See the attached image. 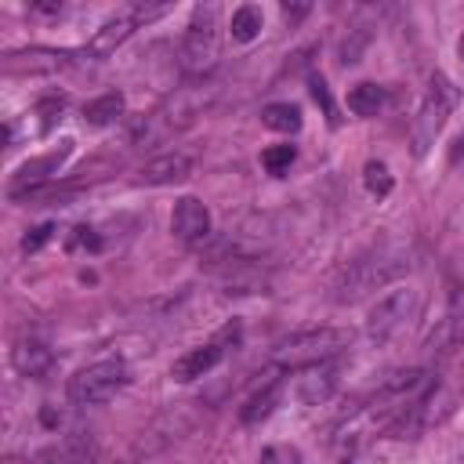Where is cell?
I'll list each match as a JSON object with an SVG mask.
<instances>
[{"instance_id":"cell-10","label":"cell","mask_w":464,"mask_h":464,"mask_svg":"<svg viewBox=\"0 0 464 464\" xmlns=\"http://www.w3.org/2000/svg\"><path fill=\"white\" fill-rule=\"evenodd\" d=\"M170 232L188 246L210 239V210H207V203L196 199V196H181L174 203V210H170Z\"/></svg>"},{"instance_id":"cell-6","label":"cell","mask_w":464,"mask_h":464,"mask_svg":"<svg viewBox=\"0 0 464 464\" xmlns=\"http://www.w3.org/2000/svg\"><path fill=\"white\" fill-rule=\"evenodd\" d=\"M127 381H130V370L123 359H98L69 377V399L76 406H102L116 399V392H123Z\"/></svg>"},{"instance_id":"cell-9","label":"cell","mask_w":464,"mask_h":464,"mask_svg":"<svg viewBox=\"0 0 464 464\" xmlns=\"http://www.w3.org/2000/svg\"><path fill=\"white\" fill-rule=\"evenodd\" d=\"M228 337L236 341L239 337V330L236 326H228V330H221L214 341H207V344H199V348H188L181 359H174V366H170V377L174 381H196V377H207L221 359H225V344H228Z\"/></svg>"},{"instance_id":"cell-25","label":"cell","mask_w":464,"mask_h":464,"mask_svg":"<svg viewBox=\"0 0 464 464\" xmlns=\"http://www.w3.org/2000/svg\"><path fill=\"white\" fill-rule=\"evenodd\" d=\"M308 14V4H283V18H290V22H297V18H304Z\"/></svg>"},{"instance_id":"cell-17","label":"cell","mask_w":464,"mask_h":464,"mask_svg":"<svg viewBox=\"0 0 464 464\" xmlns=\"http://www.w3.org/2000/svg\"><path fill=\"white\" fill-rule=\"evenodd\" d=\"M261 123H265L268 130H279V134H297L304 120H301V109H297V105H290V102H272V105L261 109Z\"/></svg>"},{"instance_id":"cell-22","label":"cell","mask_w":464,"mask_h":464,"mask_svg":"<svg viewBox=\"0 0 464 464\" xmlns=\"http://www.w3.org/2000/svg\"><path fill=\"white\" fill-rule=\"evenodd\" d=\"M257 464H301V453H297V446H283L279 442V446H265Z\"/></svg>"},{"instance_id":"cell-13","label":"cell","mask_w":464,"mask_h":464,"mask_svg":"<svg viewBox=\"0 0 464 464\" xmlns=\"http://www.w3.org/2000/svg\"><path fill=\"white\" fill-rule=\"evenodd\" d=\"M279 399H283V381L276 377V381L261 384V388L246 399V406L239 410V420H243V424H261V420H268V417L276 413Z\"/></svg>"},{"instance_id":"cell-26","label":"cell","mask_w":464,"mask_h":464,"mask_svg":"<svg viewBox=\"0 0 464 464\" xmlns=\"http://www.w3.org/2000/svg\"><path fill=\"white\" fill-rule=\"evenodd\" d=\"M457 54H460V62H464V36L457 40Z\"/></svg>"},{"instance_id":"cell-8","label":"cell","mask_w":464,"mask_h":464,"mask_svg":"<svg viewBox=\"0 0 464 464\" xmlns=\"http://www.w3.org/2000/svg\"><path fill=\"white\" fill-rule=\"evenodd\" d=\"M160 14H167V7H145V4H138V7H130V11H120V14L105 18V22L94 29V36L87 40L83 54H94V58L112 54L141 22H152V18H160Z\"/></svg>"},{"instance_id":"cell-1","label":"cell","mask_w":464,"mask_h":464,"mask_svg":"<svg viewBox=\"0 0 464 464\" xmlns=\"http://www.w3.org/2000/svg\"><path fill=\"white\" fill-rule=\"evenodd\" d=\"M413 268V246L402 243V239H384V243H373L370 250L355 254L337 283H334V301L337 304H355L362 297H370L373 290L395 283L399 276H406Z\"/></svg>"},{"instance_id":"cell-4","label":"cell","mask_w":464,"mask_h":464,"mask_svg":"<svg viewBox=\"0 0 464 464\" xmlns=\"http://www.w3.org/2000/svg\"><path fill=\"white\" fill-rule=\"evenodd\" d=\"M218 51H221V14L214 4H196L178 47V62L188 76H203L214 69Z\"/></svg>"},{"instance_id":"cell-18","label":"cell","mask_w":464,"mask_h":464,"mask_svg":"<svg viewBox=\"0 0 464 464\" xmlns=\"http://www.w3.org/2000/svg\"><path fill=\"white\" fill-rule=\"evenodd\" d=\"M362 185H366V192L370 196H377V199H384L388 192H392V170H388V163H381V160H366V167H362Z\"/></svg>"},{"instance_id":"cell-12","label":"cell","mask_w":464,"mask_h":464,"mask_svg":"<svg viewBox=\"0 0 464 464\" xmlns=\"http://www.w3.org/2000/svg\"><path fill=\"white\" fill-rule=\"evenodd\" d=\"M11 362H14V370L22 377H36L40 381V377H47L54 370V352L44 341H36V337H22L11 348Z\"/></svg>"},{"instance_id":"cell-20","label":"cell","mask_w":464,"mask_h":464,"mask_svg":"<svg viewBox=\"0 0 464 464\" xmlns=\"http://www.w3.org/2000/svg\"><path fill=\"white\" fill-rule=\"evenodd\" d=\"M294 156H297L294 145H268V149L261 152V167H265L268 174H283V170L294 163Z\"/></svg>"},{"instance_id":"cell-23","label":"cell","mask_w":464,"mask_h":464,"mask_svg":"<svg viewBox=\"0 0 464 464\" xmlns=\"http://www.w3.org/2000/svg\"><path fill=\"white\" fill-rule=\"evenodd\" d=\"M58 228L51 225V221H44V225H36V228H29L25 236H22V254H36L44 243H51V236H54Z\"/></svg>"},{"instance_id":"cell-16","label":"cell","mask_w":464,"mask_h":464,"mask_svg":"<svg viewBox=\"0 0 464 464\" xmlns=\"http://www.w3.org/2000/svg\"><path fill=\"white\" fill-rule=\"evenodd\" d=\"M384 102H388V94H384V87L381 83H355L352 91H348V109L355 112V116H377L381 109H384Z\"/></svg>"},{"instance_id":"cell-21","label":"cell","mask_w":464,"mask_h":464,"mask_svg":"<svg viewBox=\"0 0 464 464\" xmlns=\"http://www.w3.org/2000/svg\"><path fill=\"white\" fill-rule=\"evenodd\" d=\"M308 87H312V98H315V105H323V116L337 127L341 123V116H337V105H334V98H330V87H326V80L323 76H312L308 80Z\"/></svg>"},{"instance_id":"cell-24","label":"cell","mask_w":464,"mask_h":464,"mask_svg":"<svg viewBox=\"0 0 464 464\" xmlns=\"http://www.w3.org/2000/svg\"><path fill=\"white\" fill-rule=\"evenodd\" d=\"M76 246H83V250L98 254V250H102V239H98V232H94V228L80 225V228H72V239H69V250H76Z\"/></svg>"},{"instance_id":"cell-3","label":"cell","mask_w":464,"mask_h":464,"mask_svg":"<svg viewBox=\"0 0 464 464\" xmlns=\"http://www.w3.org/2000/svg\"><path fill=\"white\" fill-rule=\"evenodd\" d=\"M460 105V87L442 76V72H431L428 87H424V98L417 105V116H413V127H410V145H413V156H428V149L435 145V138L442 134L450 112Z\"/></svg>"},{"instance_id":"cell-11","label":"cell","mask_w":464,"mask_h":464,"mask_svg":"<svg viewBox=\"0 0 464 464\" xmlns=\"http://www.w3.org/2000/svg\"><path fill=\"white\" fill-rule=\"evenodd\" d=\"M188 174H192V156H185V152H163V156L149 160L138 170V181L141 185H174V181H185Z\"/></svg>"},{"instance_id":"cell-5","label":"cell","mask_w":464,"mask_h":464,"mask_svg":"<svg viewBox=\"0 0 464 464\" xmlns=\"http://www.w3.org/2000/svg\"><path fill=\"white\" fill-rule=\"evenodd\" d=\"M417 312H420V290L399 286V290L384 294V297L370 308V315H366V337H370V344L381 348V344L395 341V337L417 319Z\"/></svg>"},{"instance_id":"cell-19","label":"cell","mask_w":464,"mask_h":464,"mask_svg":"<svg viewBox=\"0 0 464 464\" xmlns=\"http://www.w3.org/2000/svg\"><path fill=\"white\" fill-rule=\"evenodd\" d=\"M62 112H65V98H62V94L40 98V105H36V116H40V134H51V130H54V123L62 120Z\"/></svg>"},{"instance_id":"cell-15","label":"cell","mask_w":464,"mask_h":464,"mask_svg":"<svg viewBox=\"0 0 464 464\" xmlns=\"http://www.w3.org/2000/svg\"><path fill=\"white\" fill-rule=\"evenodd\" d=\"M261 29H265V14H261L257 4H243V7H236L232 18H228V33H232L236 44H250V40H257Z\"/></svg>"},{"instance_id":"cell-2","label":"cell","mask_w":464,"mask_h":464,"mask_svg":"<svg viewBox=\"0 0 464 464\" xmlns=\"http://www.w3.org/2000/svg\"><path fill=\"white\" fill-rule=\"evenodd\" d=\"M348 344H352L348 330H341V326H312V330H297V334L283 337L272 348V362L279 370H312V366H326L330 359H337Z\"/></svg>"},{"instance_id":"cell-14","label":"cell","mask_w":464,"mask_h":464,"mask_svg":"<svg viewBox=\"0 0 464 464\" xmlns=\"http://www.w3.org/2000/svg\"><path fill=\"white\" fill-rule=\"evenodd\" d=\"M123 109H127V98H123L120 91H105V94H98L94 102L83 105V123H91V127H109V123H116V120L123 116Z\"/></svg>"},{"instance_id":"cell-7","label":"cell","mask_w":464,"mask_h":464,"mask_svg":"<svg viewBox=\"0 0 464 464\" xmlns=\"http://www.w3.org/2000/svg\"><path fill=\"white\" fill-rule=\"evenodd\" d=\"M69 152H72V141L65 138L62 149H51V152H44V156L25 160V163L14 170L7 196H11V199H36L44 188H51V178L62 170V163L69 160Z\"/></svg>"}]
</instances>
